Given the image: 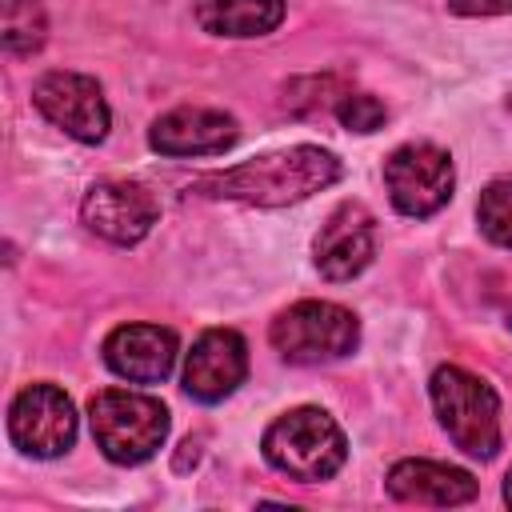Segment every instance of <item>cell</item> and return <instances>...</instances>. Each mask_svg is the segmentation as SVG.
Masks as SVG:
<instances>
[{
    "instance_id": "obj_1",
    "label": "cell",
    "mask_w": 512,
    "mask_h": 512,
    "mask_svg": "<svg viewBox=\"0 0 512 512\" xmlns=\"http://www.w3.org/2000/svg\"><path fill=\"white\" fill-rule=\"evenodd\" d=\"M336 180H340V160L328 148L296 144L284 152L244 160L228 172H208L188 192H200L212 200H240L256 208H284V204L308 200L312 192H324Z\"/></svg>"
},
{
    "instance_id": "obj_2",
    "label": "cell",
    "mask_w": 512,
    "mask_h": 512,
    "mask_svg": "<svg viewBox=\"0 0 512 512\" xmlns=\"http://www.w3.org/2000/svg\"><path fill=\"white\" fill-rule=\"evenodd\" d=\"M260 448L276 472H284L288 480H300V484L328 480L348 460V440H344L340 424L324 408H312V404L276 416L268 424Z\"/></svg>"
},
{
    "instance_id": "obj_3",
    "label": "cell",
    "mask_w": 512,
    "mask_h": 512,
    "mask_svg": "<svg viewBox=\"0 0 512 512\" xmlns=\"http://www.w3.org/2000/svg\"><path fill=\"white\" fill-rule=\"evenodd\" d=\"M432 408L452 436V444L476 460H492L500 452V400L488 380L472 376L468 368L444 364L432 372Z\"/></svg>"
},
{
    "instance_id": "obj_4",
    "label": "cell",
    "mask_w": 512,
    "mask_h": 512,
    "mask_svg": "<svg viewBox=\"0 0 512 512\" xmlns=\"http://www.w3.org/2000/svg\"><path fill=\"white\" fill-rule=\"evenodd\" d=\"M88 420H92L96 448L112 464H144L168 440V408L144 392L104 388L92 396Z\"/></svg>"
},
{
    "instance_id": "obj_5",
    "label": "cell",
    "mask_w": 512,
    "mask_h": 512,
    "mask_svg": "<svg viewBox=\"0 0 512 512\" xmlns=\"http://www.w3.org/2000/svg\"><path fill=\"white\" fill-rule=\"evenodd\" d=\"M268 340L288 364H324L348 356L360 344V324L344 304L300 300L272 320Z\"/></svg>"
},
{
    "instance_id": "obj_6",
    "label": "cell",
    "mask_w": 512,
    "mask_h": 512,
    "mask_svg": "<svg viewBox=\"0 0 512 512\" xmlns=\"http://www.w3.org/2000/svg\"><path fill=\"white\" fill-rule=\"evenodd\" d=\"M384 184H388L392 204L404 216L424 220L452 200L456 172H452V160L444 148L416 140V144H400L384 160Z\"/></svg>"
},
{
    "instance_id": "obj_7",
    "label": "cell",
    "mask_w": 512,
    "mask_h": 512,
    "mask_svg": "<svg viewBox=\"0 0 512 512\" xmlns=\"http://www.w3.org/2000/svg\"><path fill=\"white\" fill-rule=\"evenodd\" d=\"M32 104L40 108V116L48 124H56L60 132L84 140V144H100L108 136L112 112L104 100V88L84 76V72H48L32 84Z\"/></svg>"
},
{
    "instance_id": "obj_8",
    "label": "cell",
    "mask_w": 512,
    "mask_h": 512,
    "mask_svg": "<svg viewBox=\"0 0 512 512\" xmlns=\"http://www.w3.org/2000/svg\"><path fill=\"white\" fill-rule=\"evenodd\" d=\"M8 436L28 456H60L76 444V408L56 384H28L8 408Z\"/></svg>"
},
{
    "instance_id": "obj_9",
    "label": "cell",
    "mask_w": 512,
    "mask_h": 512,
    "mask_svg": "<svg viewBox=\"0 0 512 512\" xmlns=\"http://www.w3.org/2000/svg\"><path fill=\"white\" fill-rule=\"evenodd\" d=\"M80 216L96 236L112 244H136L152 232L160 204L140 180H100L88 188Z\"/></svg>"
},
{
    "instance_id": "obj_10",
    "label": "cell",
    "mask_w": 512,
    "mask_h": 512,
    "mask_svg": "<svg viewBox=\"0 0 512 512\" xmlns=\"http://www.w3.org/2000/svg\"><path fill=\"white\" fill-rule=\"evenodd\" d=\"M248 376V344L232 328H208L196 336L184 360V392L200 404H220Z\"/></svg>"
},
{
    "instance_id": "obj_11",
    "label": "cell",
    "mask_w": 512,
    "mask_h": 512,
    "mask_svg": "<svg viewBox=\"0 0 512 512\" xmlns=\"http://www.w3.org/2000/svg\"><path fill=\"white\" fill-rule=\"evenodd\" d=\"M240 140V124L220 108H172L148 128L160 156H220Z\"/></svg>"
},
{
    "instance_id": "obj_12",
    "label": "cell",
    "mask_w": 512,
    "mask_h": 512,
    "mask_svg": "<svg viewBox=\"0 0 512 512\" xmlns=\"http://www.w3.org/2000/svg\"><path fill=\"white\" fill-rule=\"evenodd\" d=\"M372 252H376V220L360 200L340 204L316 236V268L328 280L360 276L372 264Z\"/></svg>"
},
{
    "instance_id": "obj_13",
    "label": "cell",
    "mask_w": 512,
    "mask_h": 512,
    "mask_svg": "<svg viewBox=\"0 0 512 512\" xmlns=\"http://www.w3.org/2000/svg\"><path fill=\"white\" fill-rule=\"evenodd\" d=\"M104 360L128 384H160L176 364V336L160 324H120L104 340Z\"/></svg>"
},
{
    "instance_id": "obj_14",
    "label": "cell",
    "mask_w": 512,
    "mask_h": 512,
    "mask_svg": "<svg viewBox=\"0 0 512 512\" xmlns=\"http://www.w3.org/2000/svg\"><path fill=\"white\" fill-rule=\"evenodd\" d=\"M388 496L404 504H432V508H452L468 504L476 496V480L464 468L436 464V460H400L388 472Z\"/></svg>"
},
{
    "instance_id": "obj_15",
    "label": "cell",
    "mask_w": 512,
    "mask_h": 512,
    "mask_svg": "<svg viewBox=\"0 0 512 512\" xmlns=\"http://www.w3.org/2000/svg\"><path fill=\"white\" fill-rule=\"evenodd\" d=\"M284 0H200L196 4V24L212 36H268L284 20Z\"/></svg>"
},
{
    "instance_id": "obj_16",
    "label": "cell",
    "mask_w": 512,
    "mask_h": 512,
    "mask_svg": "<svg viewBox=\"0 0 512 512\" xmlns=\"http://www.w3.org/2000/svg\"><path fill=\"white\" fill-rule=\"evenodd\" d=\"M48 36V20H44V8L36 0H4V52L8 56H32L40 52Z\"/></svg>"
},
{
    "instance_id": "obj_17",
    "label": "cell",
    "mask_w": 512,
    "mask_h": 512,
    "mask_svg": "<svg viewBox=\"0 0 512 512\" xmlns=\"http://www.w3.org/2000/svg\"><path fill=\"white\" fill-rule=\"evenodd\" d=\"M476 220H480V232H484L492 244L512 248V176L492 180V184L480 192Z\"/></svg>"
},
{
    "instance_id": "obj_18",
    "label": "cell",
    "mask_w": 512,
    "mask_h": 512,
    "mask_svg": "<svg viewBox=\"0 0 512 512\" xmlns=\"http://www.w3.org/2000/svg\"><path fill=\"white\" fill-rule=\"evenodd\" d=\"M336 120H340L348 132H376V128L388 120V112H384V104H380L376 96H368V92H344V96L336 100Z\"/></svg>"
},
{
    "instance_id": "obj_19",
    "label": "cell",
    "mask_w": 512,
    "mask_h": 512,
    "mask_svg": "<svg viewBox=\"0 0 512 512\" xmlns=\"http://www.w3.org/2000/svg\"><path fill=\"white\" fill-rule=\"evenodd\" d=\"M456 16H504L512 12V0H448Z\"/></svg>"
},
{
    "instance_id": "obj_20",
    "label": "cell",
    "mask_w": 512,
    "mask_h": 512,
    "mask_svg": "<svg viewBox=\"0 0 512 512\" xmlns=\"http://www.w3.org/2000/svg\"><path fill=\"white\" fill-rule=\"evenodd\" d=\"M504 500H508V504H512V472H508V476H504Z\"/></svg>"
}]
</instances>
